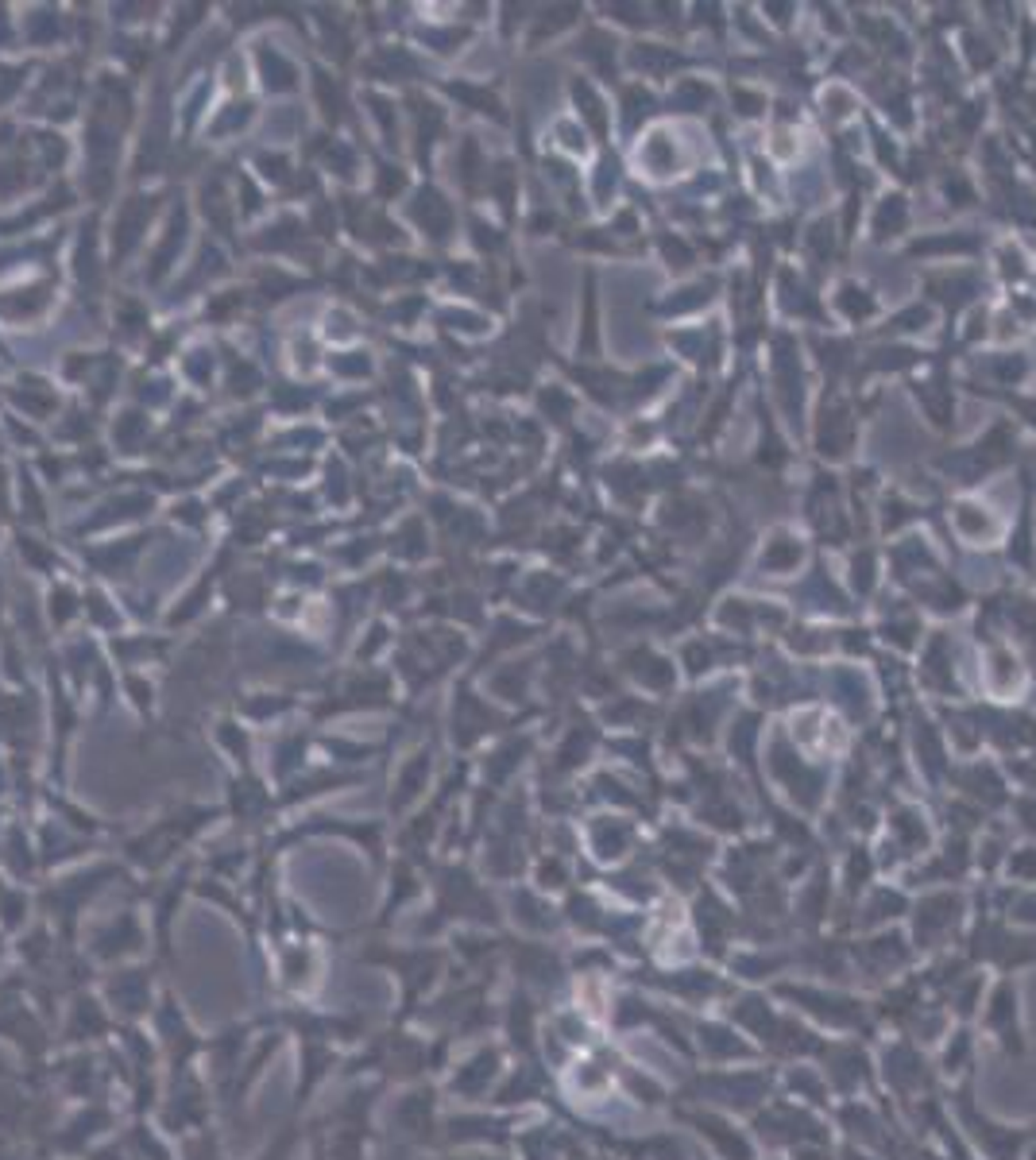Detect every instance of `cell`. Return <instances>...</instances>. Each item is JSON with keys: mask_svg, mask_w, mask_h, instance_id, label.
Instances as JSON below:
<instances>
[{"mask_svg": "<svg viewBox=\"0 0 1036 1160\" xmlns=\"http://www.w3.org/2000/svg\"><path fill=\"white\" fill-rule=\"evenodd\" d=\"M901 221H905V205H901V197H889V205L878 217V237H886V229H897Z\"/></svg>", "mask_w": 1036, "mask_h": 1160, "instance_id": "obj_4", "label": "cell"}, {"mask_svg": "<svg viewBox=\"0 0 1036 1160\" xmlns=\"http://www.w3.org/2000/svg\"><path fill=\"white\" fill-rule=\"evenodd\" d=\"M847 434H851V422H847L843 410H832V415L824 410V426H820V445H824V453H832V456L843 453Z\"/></svg>", "mask_w": 1036, "mask_h": 1160, "instance_id": "obj_2", "label": "cell"}, {"mask_svg": "<svg viewBox=\"0 0 1036 1160\" xmlns=\"http://www.w3.org/2000/svg\"><path fill=\"white\" fill-rule=\"evenodd\" d=\"M797 561H801V546L789 542V538H777L762 557V565H770V569H789V565H797Z\"/></svg>", "mask_w": 1036, "mask_h": 1160, "instance_id": "obj_3", "label": "cell"}, {"mask_svg": "<svg viewBox=\"0 0 1036 1160\" xmlns=\"http://www.w3.org/2000/svg\"><path fill=\"white\" fill-rule=\"evenodd\" d=\"M955 916H959V905L951 897H932V902H924V913L917 921V937H932L936 929H948V924H955Z\"/></svg>", "mask_w": 1036, "mask_h": 1160, "instance_id": "obj_1", "label": "cell"}]
</instances>
